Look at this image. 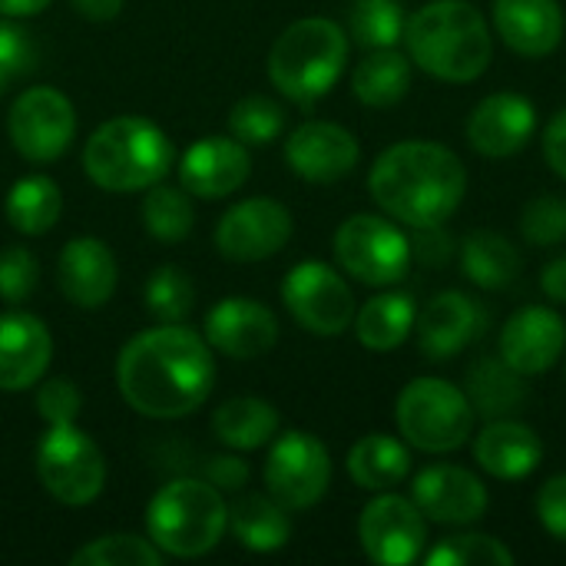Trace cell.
<instances>
[{
    "label": "cell",
    "mask_w": 566,
    "mask_h": 566,
    "mask_svg": "<svg viewBox=\"0 0 566 566\" xmlns=\"http://www.w3.org/2000/svg\"><path fill=\"white\" fill-rule=\"evenodd\" d=\"M474 418L468 395L444 378H418L405 385L395 405L401 438L424 454H451L464 448L474 431Z\"/></svg>",
    "instance_id": "cell-7"
},
{
    "label": "cell",
    "mask_w": 566,
    "mask_h": 566,
    "mask_svg": "<svg viewBox=\"0 0 566 566\" xmlns=\"http://www.w3.org/2000/svg\"><path fill=\"white\" fill-rule=\"evenodd\" d=\"M541 289L551 302L557 305H566V255H557L554 262L544 265L541 272Z\"/></svg>",
    "instance_id": "cell-48"
},
{
    "label": "cell",
    "mask_w": 566,
    "mask_h": 566,
    "mask_svg": "<svg viewBox=\"0 0 566 566\" xmlns=\"http://www.w3.org/2000/svg\"><path fill=\"white\" fill-rule=\"evenodd\" d=\"M292 239V212L275 199H245L232 206L216 229V245L229 262H262Z\"/></svg>",
    "instance_id": "cell-14"
},
{
    "label": "cell",
    "mask_w": 566,
    "mask_h": 566,
    "mask_svg": "<svg viewBox=\"0 0 566 566\" xmlns=\"http://www.w3.org/2000/svg\"><path fill=\"white\" fill-rule=\"evenodd\" d=\"M497 36L521 56H547L560 46L566 30L557 0H494Z\"/></svg>",
    "instance_id": "cell-24"
},
{
    "label": "cell",
    "mask_w": 566,
    "mask_h": 566,
    "mask_svg": "<svg viewBox=\"0 0 566 566\" xmlns=\"http://www.w3.org/2000/svg\"><path fill=\"white\" fill-rule=\"evenodd\" d=\"M537 133V109L521 93L484 96L468 119V143L491 159H507L521 153Z\"/></svg>",
    "instance_id": "cell-17"
},
{
    "label": "cell",
    "mask_w": 566,
    "mask_h": 566,
    "mask_svg": "<svg viewBox=\"0 0 566 566\" xmlns=\"http://www.w3.org/2000/svg\"><path fill=\"white\" fill-rule=\"evenodd\" d=\"M338 265L365 285H395L408 275L411 239L388 219L358 212L335 232Z\"/></svg>",
    "instance_id": "cell-9"
},
{
    "label": "cell",
    "mask_w": 566,
    "mask_h": 566,
    "mask_svg": "<svg viewBox=\"0 0 566 566\" xmlns=\"http://www.w3.org/2000/svg\"><path fill=\"white\" fill-rule=\"evenodd\" d=\"M478 464L501 481H521L537 471L544 461V444L537 431L517 418H497L488 421V428L474 441Z\"/></svg>",
    "instance_id": "cell-25"
},
{
    "label": "cell",
    "mask_w": 566,
    "mask_h": 566,
    "mask_svg": "<svg viewBox=\"0 0 566 566\" xmlns=\"http://www.w3.org/2000/svg\"><path fill=\"white\" fill-rule=\"evenodd\" d=\"M7 133L13 149L30 163H53L60 159L73 136H76V113L73 103L53 86L23 90L7 116Z\"/></svg>",
    "instance_id": "cell-10"
},
{
    "label": "cell",
    "mask_w": 566,
    "mask_h": 566,
    "mask_svg": "<svg viewBox=\"0 0 566 566\" xmlns=\"http://www.w3.org/2000/svg\"><path fill=\"white\" fill-rule=\"evenodd\" d=\"M149 541L169 554V557H202L209 554L226 527H229V507L222 501V491L209 481L179 478L156 491L146 511Z\"/></svg>",
    "instance_id": "cell-6"
},
{
    "label": "cell",
    "mask_w": 566,
    "mask_h": 566,
    "mask_svg": "<svg viewBox=\"0 0 566 566\" xmlns=\"http://www.w3.org/2000/svg\"><path fill=\"white\" fill-rule=\"evenodd\" d=\"M454 242L441 226H428V229H415V242H411V259H421L424 265H444L451 255Z\"/></svg>",
    "instance_id": "cell-45"
},
{
    "label": "cell",
    "mask_w": 566,
    "mask_h": 566,
    "mask_svg": "<svg viewBox=\"0 0 566 566\" xmlns=\"http://www.w3.org/2000/svg\"><path fill=\"white\" fill-rule=\"evenodd\" d=\"M285 159L298 179L325 186V182H338L352 176V169L361 159V146L345 126L312 119V123H302L289 136Z\"/></svg>",
    "instance_id": "cell-15"
},
{
    "label": "cell",
    "mask_w": 566,
    "mask_h": 566,
    "mask_svg": "<svg viewBox=\"0 0 566 566\" xmlns=\"http://www.w3.org/2000/svg\"><path fill=\"white\" fill-rule=\"evenodd\" d=\"M566 348V325L554 308L527 305L501 332V358L524 378L551 371Z\"/></svg>",
    "instance_id": "cell-20"
},
{
    "label": "cell",
    "mask_w": 566,
    "mask_h": 566,
    "mask_svg": "<svg viewBox=\"0 0 566 566\" xmlns=\"http://www.w3.org/2000/svg\"><path fill=\"white\" fill-rule=\"evenodd\" d=\"M461 265H464V275L478 289H488V292L507 289L521 275V255H517L514 242L491 229H478L464 239Z\"/></svg>",
    "instance_id": "cell-31"
},
{
    "label": "cell",
    "mask_w": 566,
    "mask_h": 566,
    "mask_svg": "<svg viewBox=\"0 0 566 566\" xmlns=\"http://www.w3.org/2000/svg\"><path fill=\"white\" fill-rule=\"evenodd\" d=\"M143 222L146 232L159 242H179L192 232V202L176 186H149L143 199Z\"/></svg>",
    "instance_id": "cell-35"
},
{
    "label": "cell",
    "mask_w": 566,
    "mask_h": 566,
    "mask_svg": "<svg viewBox=\"0 0 566 566\" xmlns=\"http://www.w3.org/2000/svg\"><path fill=\"white\" fill-rule=\"evenodd\" d=\"M196 302V285L189 279V272H182L179 265H159L146 285V308L153 312V318L176 325L192 312Z\"/></svg>",
    "instance_id": "cell-37"
},
{
    "label": "cell",
    "mask_w": 566,
    "mask_h": 566,
    "mask_svg": "<svg viewBox=\"0 0 566 566\" xmlns=\"http://www.w3.org/2000/svg\"><path fill=\"white\" fill-rule=\"evenodd\" d=\"M405 7L401 0H352L348 3V33L365 50L395 46L405 40Z\"/></svg>",
    "instance_id": "cell-34"
},
{
    "label": "cell",
    "mask_w": 566,
    "mask_h": 566,
    "mask_svg": "<svg viewBox=\"0 0 566 566\" xmlns=\"http://www.w3.org/2000/svg\"><path fill=\"white\" fill-rule=\"evenodd\" d=\"M46 7L50 0H0V17H33Z\"/></svg>",
    "instance_id": "cell-50"
},
{
    "label": "cell",
    "mask_w": 566,
    "mask_h": 566,
    "mask_svg": "<svg viewBox=\"0 0 566 566\" xmlns=\"http://www.w3.org/2000/svg\"><path fill=\"white\" fill-rule=\"evenodd\" d=\"M411 63L444 83L478 80L494 56L484 13L468 0H431L405 27Z\"/></svg>",
    "instance_id": "cell-3"
},
{
    "label": "cell",
    "mask_w": 566,
    "mask_h": 566,
    "mask_svg": "<svg viewBox=\"0 0 566 566\" xmlns=\"http://www.w3.org/2000/svg\"><path fill=\"white\" fill-rule=\"evenodd\" d=\"M36 478L60 504L83 507L99 497L106 484V461L76 424H53L36 448Z\"/></svg>",
    "instance_id": "cell-8"
},
{
    "label": "cell",
    "mask_w": 566,
    "mask_h": 566,
    "mask_svg": "<svg viewBox=\"0 0 566 566\" xmlns=\"http://www.w3.org/2000/svg\"><path fill=\"white\" fill-rule=\"evenodd\" d=\"M371 199L411 229L444 226L468 192V169L441 143L405 139L385 149L368 176Z\"/></svg>",
    "instance_id": "cell-2"
},
{
    "label": "cell",
    "mask_w": 566,
    "mask_h": 566,
    "mask_svg": "<svg viewBox=\"0 0 566 566\" xmlns=\"http://www.w3.org/2000/svg\"><path fill=\"white\" fill-rule=\"evenodd\" d=\"M36 60V50H33V40L10 20L0 17V93L17 80L23 76Z\"/></svg>",
    "instance_id": "cell-42"
},
{
    "label": "cell",
    "mask_w": 566,
    "mask_h": 566,
    "mask_svg": "<svg viewBox=\"0 0 566 566\" xmlns=\"http://www.w3.org/2000/svg\"><path fill=\"white\" fill-rule=\"evenodd\" d=\"M53 358V338L36 315H0V391L33 388Z\"/></svg>",
    "instance_id": "cell-22"
},
{
    "label": "cell",
    "mask_w": 566,
    "mask_h": 566,
    "mask_svg": "<svg viewBox=\"0 0 566 566\" xmlns=\"http://www.w3.org/2000/svg\"><path fill=\"white\" fill-rule=\"evenodd\" d=\"M544 156H547V166L560 179H566V109L551 116V123L544 129Z\"/></svg>",
    "instance_id": "cell-47"
},
{
    "label": "cell",
    "mask_w": 566,
    "mask_h": 566,
    "mask_svg": "<svg viewBox=\"0 0 566 566\" xmlns=\"http://www.w3.org/2000/svg\"><path fill=\"white\" fill-rule=\"evenodd\" d=\"M282 302L305 332L322 338H335L355 322V295L325 262H298L282 282Z\"/></svg>",
    "instance_id": "cell-11"
},
{
    "label": "cell",
    "mask_w": 566,
    "mask_h": 566,
    "mask_svg": "<svg viewBox=\"0 0 566 566\" xmlns=\"http://www.w3.org/2000/svg\"><path fill=\"white\" fill-rule=\"evenodd\" d=\"M36 282H40V262L33 252L20 245H10L0 252V298L3 302L20 305L23 298L33 295Z\"/></svg>",
    "instance_id": "cell-41"
},
{
    "label": "cell",
    "mask_w": 566,
    "mask_h": 566,
    "mask_svg": "<svg viewBox=\"0 0 566 566\" xmlns=\"http://www.w3.org/2000/svg\"><path fill=\"white\" fill-rule=\"evenodd\" d=\"M80 405H83V395L76 391V385L70 378H50V381H43V388L36 395V408H40V418L46 421V428L76 424Z\"/></svg>",
    "instance_id": "cell-43"
},
{
    "label": "cell",
    "mask_w": 566,
    "mask_h": 566,
    "mask_svg": "<svg viewBox=\"0 0 566 566\" xmlns=\"http://www.w3.org/2000/svg\"><path fill=\"white\" fill-rule=\"evenodd\" d=\"M428 566H511L514 554L497 541L484 534H464V537H444L431 554Z\"/></svg>",
    "instance_id": "cell-39"
},
{
    "label": "cell",
    "mask_w": 566,
    "mask_h": 566,
    "mask_svg": "<svg viewBox=\"0 0 566 566\" xmlns=\"http://www.w3.org/2000/svg\"><path fill=\"white\" fill-rule=\"evenodd\" d=\"M73 566H159L163 551L153 541H143L136 534H109L99 541H90L73 557Z\"/></svg>",
    "instance_id": "cell-36"
},
{
    "label": "cell",
    "mask_w": 566,
    "mask_h": 566,
    "mask_svg": "<svg viewBox=\"0 0 566 566\" xmlns=\"http://www.w3.org/2000/svg\"><path fill=\"white\" fill-rule=\"evenodd\" d=\"M169 166H172L169 136L143 116L106 119L83 146V169L106 192L149 189L163 182Z\"/></svg>",
    "instance_id": "cell-4"
},
{
    "label": "cell",
    "mask_w": 566,
    "mask_h": 566,
    "mask_svg": "<svg viewBox=\"0 0 566 566\" xmlns=\"http://www.w3.org/2000/svg\"><path fill=\"white\" fill-rule=\"evenodd\" d=\"M206 478L212 488H219L226 494H239L249 484V468H245V461H239L232 454H219L206 464Z\"/></svg>",
    "instance_id": "cell-46"
},
{
    "label": "cell",
    "mask_w": 566,
    "mask_h": 566,
    "mask_svg": "<svg viewBox=\"0 0 566 566\" xmlns=\"http://www.w3.org/2000/svg\"><path fill=\"white\" fill-rule=\"evenodd\" d=\"M358 541L368 560L408 566L421 557L428 544V517L411 497L381 491V497H375L358 517Z\"/></svg>",
    "instance_id": "cell-13"
},
{
    "label": "cell",
    "mask_w": 566,
    "mask_h": 566,
    "mask_svg": "<svg viewBox=\"0 0 566 566\" xmlns=\"http://www.w3.org/2000/svg\"><path fill=\"white\" fill-rule=\"evenodd\" d=\"M206 342L239 361L262 358L279 342V322L272 308L255 298H222L206 315Z\"/></svg>",
    "instance_id": "cell-19"
},
{
    "label": "cell",
    "mask_w": 566,
    "mask_h": 566,
    "mask_svg": "<svg viewBox=\"0 0 566 566\" xmlns=\"http://www.w3.org/2000/svg\"><path fill=\"white\" fill-rule=\"evenodd\" d=\"M70 3H73V10H76L80 17L96 20V23L113 20V17L123 10V0H70Z\"/></svg>",
    "instance_id": "cell-49"
},
{
    "label": "cell",
    "mask_w": 566,
    "mask_h": 566,
    "mask_svg": "<svg viewBox=\"0 0 566 566\" xmlns=\"http://www.w3.org/2000/svg\"><path fill=\"white\" fill-rule=\"evenodd\" d=\"M415 322V302L401 292H385L361 305V312L355 315V335L368 352H395L408 342Z\"/></svg>",
    "instance_id": "cell-29"
},
{
    "label": "cell",
    "mask_w": 566,
    "mask_h": 566,
    "mask_svg": "<svg viewBox=\"0 0 566 566\" xmlns=\"http://www.w3.org/2000/svg\"><path fill=\"white\" fill-rule=\"evenodd\" d=\"M63 209L60 186L46 176H27L7 192V222L23 235H46Z\"/></svg>",
    "instance_id": "cell-33"
},
{
    "label": "cell",
    "mask_w": 566,
    "mask_h": 566,
    "mask_svg": "<svg viewBox=\"0 0 566 566\" xmlns=\"http://www.w3.org/2000/svg\"><path fill=\"white\" fill-rule=\"evenodd\" d=\"M418 345L428 361H448L488 332V312L474 295L441 292L418 315Z\"/></svg>",
    "instance_id": "cell-16"
},
{
    "label": "cell",
    "mask_w": 566,
    "mask_h": 566,
    "mask_svg": "<svg viewBox=\"0 0 566 566\" xmlns=\"http://www.w3.org/2000/svg\"><path fill=\"white\" fill-rule=\"evenodd\" d=\"M521 232L531 245L544 249L566 242V199L554 192L534 196L521 212Z\"/></svg>",
    "instance_id": "cell-40"
},
{
    "label": "cell",
    "mask_w": 566,
    "mask_h": 566,
    "mask_svg": "<svg viewBox=\"0 0 566 566\" xmlns=\"http://www.w3.org/2000/svg\"><path fill=\"white\" fill-rule=\"evenodd\" d=\"M537 517L547 534H554L557 541H566V474L551 478L537 491Z\"/></svg>",
    "instance_id": "cell-44"
},
{
    "label": "cell",
    "mask_w": 566,
    "mask_h": 566,
    "mask_svg": "<svg viewBox=\"0 0 566 566\" xmlns=\"http://www.w3.org/2000/svg\"><path fill=\"white\" fill-rule=\"evenodd\" d=\"M352 90L365 106L385 109L405 99L411 90V60L395 46L371 50L352 73Z\"/></svg>",
    "instance_id": "cell-30"
},
{
    "label": "cell",
    "mask_w": 566,
    "mask_h": 566,
    "mask_svg": "<svg viewBox=\"0 0 566 566\" xmlns=\"http://www.w3.org/2000/svg\"><path fill=\"white\" fill-rule=\"evenodd\" d=\"M116 259L106 242L83 235L63 245L56 279L63 295L80 308H99L116 292Z\"/></svg>",
    "instance_id": "cell-23"
},
{
    "label": "cell",
    "mask_w": 566,
    "mask_h": 566,
    "mask_svg": "<svg viewBox=\"0 0 566 566\" xmlns=\"http://www.w3.org/2000/svg\"><path fill=\"white\" fill-rule=\"evenodd\" d=\"M348 63V36L328 17H305L282 30L269 53V80L289 99L308 106L322 99Z\"/></svg>",
    "instance_id": "cell-5"
},
{
    "label": "cell",
    "mask_w": 566,
    "mask_h": 566,
    "mask_svg": "<svg viewBox=\"0 0 566 566\" xmlns=\"http://www.w3.org/2000/svg\"><path fill=\"white\" fill-rule=\"evenodd\" d=\"M411 501L434 524H478L488 514V488L458 464H431L415 478Z\"/></svg>",
    "instance_id": "cell-18"
},
{
    "label": "cell",
    "mask_w": 566,
    "mask_h": 566,
    "mask_svg": "<svg viewBox=\"0 0 566 566\" xmlns=\"http://www.w3.org/2000/svg\"><path fill=\"white\" fill-rule=\"evenodd\" d=\"M348 474L365 491H391L411 474V451L391 434H365L348 451Z\"/></svg>",
    "instance_id": "cell-28"
},
{
    "label": "cell",
    "mask_w": 566,
    "mask_h": 566,
    "mask_svg": "<svg viewBox=\"0 0 566 566\" xmlns=\"http://www.w3.org/2000/svg\"><path fill=\"white\" fill-rule=\"evenodd\" d=\"M328 484L332 458L318 438H312L308 431H289L272 444L265 461V488L282 507H315L325 497Z\"/></svg>",
    "instance_id": "cell-12"
},
{
    "label": "cell",
    "mask_w": 566,
    "mask_h": 566,
    "mask_svg": "<svg viewBox=\"0 0 566 566\" xmlns=\"http://www.w3.org/2000/svg\"><path fill=\"white\" fill-rule=\"evenodd\" d=\"M285 126V109L272 96H245L229 113V129L245 146H269Z\"/></svg>",
    "instance_id": "cell-38"
},
{
    "label": "cell",
    "mask_w": 566,
    "mask_h": 566,
    "mask_svg": "<svg viewBox=\"0 0 566 566\" xmlns=\"http://www.w3.org/2000/svg\"><path fill=\"white\" fill-rule=\"evenodd\" d=\"M468 401L474 408V415L488 418V421H497V418H511L517 415L531 391H527V381L521 371H514L501 355L497 358H478L468 371Z\"/></svg>",
    "instance_id": "cell-26"
},
{
    "label": "cell",
    "mask_w": 566,
    "mask_h": 566,
    "mask_svg": "<svg viewBox=\"0 0 566 566\" xmlns=\"http://www.w3.org/2000/svg\"><path fill=\"white\" fill-rule=\"evenodd\" d=\"M229 527L235 534V541L255 554H272L282 551L292 537V521H289V507H282L272 494H242L232 507H229Z\"/></svg>",
    "instance_id": "cell-27"
},
{
    "label": "cell",
    "mask_w": 566,
    "mask_h": 566,
    "mask_svg": "<svg viewBox=\"0 0 566 566\" xmlns=\"http://www.w3.org/2000/svg\"><path fill=\"white\" fill-rule=\"evenodd\" d=\"M216 381L209 342L192 328L163 325L123 345L116 385L126 405L156 421H172L196 411Z\"/></svg>",
    "instance_id": "cell-1"
},
{
    "label": "cell",
    "mask_w": 566,
    "mask_h": 566,
    "mask_svg": "<svg viewBox=\"0 0 566 566\" xmlns=\"http://www.w3.org/2000/svg\"><path fill=\"white\" fill-rule=\"evenodd\" d=\"M252 159L235 136H206L192 143L179 163V179L189 196L226 199L249 179Z\"/></svg>",
    "instance_id": "cell-21"
},
{
    "label": "cell",
    "mask_w": 566,
    "mask_h": 566,
    "mask_svg": "<svg viewBox=\"0 0 566 566\" xmlns=\"http://www.w3.org/2000/svg\"><path fill=\"white\" fill-rule=\"evenodd\" d=\"M212 434L235 451H255L279 434V411L262 398H232L212 415Z\"/></svg>",
    "instance_id": "cell-32"
}]
</instances>
